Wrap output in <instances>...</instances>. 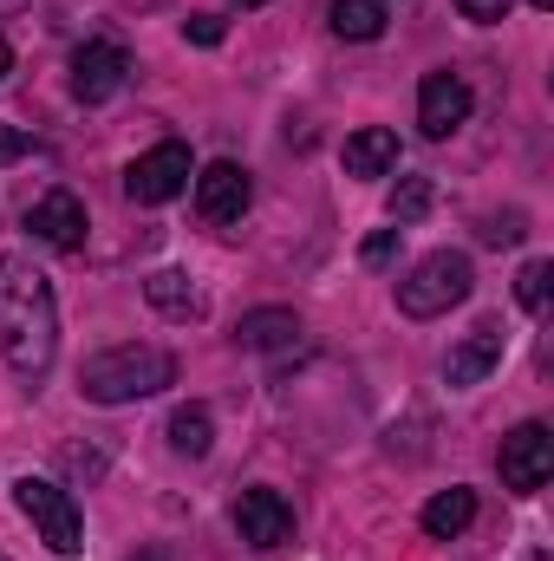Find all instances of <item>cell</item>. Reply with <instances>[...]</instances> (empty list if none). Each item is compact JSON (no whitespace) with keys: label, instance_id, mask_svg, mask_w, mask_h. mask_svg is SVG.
Returning a JSON list of instances; mask_svg holds the SVG:
<instances>
[{"label":"cell","instance_id":"6da1fadb","mask_svg":"<svg viewBox=\"0 0 554 561\" xmlns=\"http://www.w3.org/2000/svg\"><path fill=\"white\" fill-rule=\"evenodd\" d=\"M0 359L26 386H39L59 359V300L33 255H0Z\"/></svg>","mask_w":554,"mask_h":561},{"label":"cell","instance_id":"7a4b0ae2","mask_svg":"<svg viewBox=\"0 0 554 561\" xmlns=\"http://www.w3.org/2000/svg\"><path fill=\"white\" fill-rule=\"evenodd\" d=\"M163 386H176V359L163 346H138V340L131 346H112V353H99V359L79 366V392L92 405H131V399L163 392Z\"/></svg>","mask_w":554,"mask_h":561},{"label":"cell","instance_id":"3957f363","mask_svg":"<svg viewBox=\"0 0 554 561\" xmlns=\"http://www.w3.org/2000/svg\"><path fill=\"white\" fill-rule=\"evenodd\" d=\"M470 287H476L470 255L437 249V255H424L412 275L399 280V313H412V320H437V313H450L457 300H470Z\"/></svg>","mask_w":554,"mask_h":561},{"label":"cell","instance_id":"277c9868","mask_svg":"<svg viewBox=\"0 0 554 561\" xmlns=\"http://www.w3.org/2000/svg\"><path fill=\"white\" fill-rule=\"evenodd\" d=\"M13 510L39 529V542L53 549L59 561H72L85 549V523H79V503L53 483V477H20L13 483Z\"/></svg>","mask_w":554,"mask_h":561},{"label":"cell","instance_id":"5b68a950","mask_svg":"<svg viewBox=\"0 0 554 561\" xmlns=\"http://www.w3.org/2000/svg\"><path fill=\"white\" fill-rule=\"evenodd\" d=\"M496 470H503V483L516 490V496H535V490H549L554 477V431L549 424H516L509 437H503V450H496Z\"/></svg>","mask_w":554,"mask_h":561},{"label":"cell","instance_id":"8992f818","mask_svg":"<svg viewBox=\"0 0 554 561\" xmlns=\"http://www.w3.org/2000/svg\"><path fill=\"white\" fill-rule=\"evenodd\" d=\"M189 176H196V163H189V144H157V150H143L138 163L125 170V196L143 203V209H157V203H170V196H183L189 190Z\"/></svg>","mask_w":554,"mask_h":561},{"label":"cell","instance_id":"52a82bcc","mask_svg":"<svg viewBox=\"0 0 554 561\" xmlns=\"http://www.w3.org/2000/svg\"><path fill=\"white\" fill-rule=\"evenodd\" d=\"M125 79H131V53H125L118 39H85V46L72 53V99H79V105L118 99Z\"/></svg>","mask_w":554,"mask_h":561},{"label":"cell","instance_id":"ba28073f","mask_svg":"<svg viewBox=\"0 0 554 561\" xmlns=\"http://www.w3.org/2000/svg\"><path fill=\"white\" fill-rule=\"evenodd\" d=\"M235 529H242V542L249 549H280V542H293V503L268 490V483H255V490H242L235 496Z\"/></svg>","mask_w":554,"mask_h":561},{"label":"cell","instance_id":"9c48e42d","mask_svg":"<svg viewBox=\"0 0 554 561\" xmlns=\"http://www.w3.org/2000/svg\"><path fill=\"white\" fill-rule=\"evenodd\" d=\"M470 85H463V72H424V85H417V125H424V138H450V131H463L470 125Z\"/></svg>","mask_w":554,"mask_h":561},{"label":"cell","instance_id":"30bf717a","mask_svg":"<svg viewBox=\"0 0 554 561\" xmlns=\"http://www.w3.org/2000/svg\"><path fill=\"white\" fill-rule=\"evenodd\" d=\"M26 229H33V242H46V249H59V255H79L85 249V203L72 196V190H46L33 209H26Z\"/></svg>","mask_w":554,"mask_h":561},{"label":"cell","instance_id":"8fae6325","mask_svg":"<svg viewBox=\"0 0 554 561\" xmlns=\"http://www.w3.org/2000/svg\"><path fill=\"white\" fill-rule=\"evenodd\" d=\"M503 353H509V333H503V320H476L457 346H450V359H443V379L463 392V386H483L496 366H503Z\"/></svg>","mask_w":554,"mask_h":561},{"label":"cell","instance_id":"7c38bea8","mask_svg":"<svg viewBox=\"0 0 554 561\" xmlns=\"http://www.w3.org/2000/svg\"><path fill=\"white\" fill-rule=\"evenodd\" d=\"M249 203H255V183H249V170L242 163H209V170H196V209L209 216V222H242L249 216Z\"/></svg>","mask_w":554,"mask_h":561},{"label":"cell","instance_id":"4fadbf2b","mask_svg":"<svg viewBox=\"0 0 554 561\" xmlns=\"http://www.w3.org/2000/svg\"><path fill=\"white\" fill-rule=\"evenodd\" d=\"M235 340L249 353H293L300 346V320H293V307H255V313H242Z\"/></svg>","mask_w":554,"mask_h":561},{"label":"cell","instance_id":"5bb4252c","mask_svg":"<svg viewBox=\"0 0 554 561\" xmlns=\"http://www.w3.org/2000/svg\"><path fill=\"white\" fill-rule=\"evenodd\" d=\"M392 170H399V131L366 125L346 138V176H392Z\"/></svg>","mask_w":554,"mask_h":561},{"label":"cell","instance_id":"9a60e30c","mask_svg":"<svg viewBox=\"0 0 554 561\" xmlns=\"http://www.w3.org/2000/svg\"><path fill=\"white\" fill-rule=\"evenodd\" d=\"M470 523H476V490H463V483H457V490H437V496L424 503V536H430V542H457Z\"/></svg>","mask_w":554,"mask_h":561},{"label":"cell","instance_id":"2e32d148","mask_svg":"<svg viewBox=\"0 0 554 561\" xmlns=\"http://www.w3.org/2000/svg\"><path fill=\"white\" fill-rule=\"evenodd\" d=\"M143 294H150V307L170 313V320H196V313H203V294L189 287V275H176V268H157V275L143 280Z\"/></svg>","mask_w":554,"mask_h":561},{"label":"cell","instance_id":"e0dca14e","mask_svg":"<svg viewBox=\"0 0 554 561\" xmlns=\"http://www.w3.org/2000/svg\"><path fill=\"white\" fill-rule=\"evenodd\" d=\"M326 20H333L339 39H379L385 33V0H333Z\"/></svg>","mask_w":554,"mask_h":561},{"label":"cell","instance_id":"ac0fdd59","mask_svg":"<svg viewBox=\"0 0 554 561\" xmlns=\"http://www.w3.org/2000/svg\"><path fill=\"white\" fill-rule=\"evenodd\" d=\"M209 444H216V419L203 405H176L170 412V450L176 457H209Z\"/></svg>","mask_w":554,"mask_h":561},{"label":"cell","instance_id":"d6986e66","mask_svg":"<svg viewBox=\"0 0 554 561\" xmlns=\"http://www.w3.org/2000/svg\"><path fill=\"white\" fill-rule=\"evenodd\" d=\"M385 209H392V222H399V229L417 222V216L430 209V176H399V183H392V196H385Z\"/></svg>","mask_w":554,"mask_h":561},{"label":"cell","instance_id":"ffe728a7","mask_svg":"<svg viewBox=\"0 0 554 561\" xmlns=\"http://www.w3.org/2000/svg\"><path fill=\"white\" fill-rule=\"evenodd\" d=\"M549 294H554V262H529V268L516 275V300H522L535 320L549 313Z\"/></svg>","mask_w":554,"mask_h":561},{"label":"cell","instance_id":"44dd1931","mask_svg":"<svg viewBox=\"0 0 554 561\" xmlns=\"http://www.w3.org/2000/svg\"><path fill=\"white\" fill-rule=\"evenodd\" d=\"M399 236H405L399 222H392V229H372V236L359 242V262H366V268H392V262H399Z\"/></svg>","mask_w":554,"mask_h":561},{"label":"cell","instance_id":"7402d4cb","mask_svg":"<svg viewBox=\"0 0 554 561\" xmlns=\"http://www.w3.org/2000/svg\"><path fill=\"white\" fill-rule=\"evenodd\" d=\"M183 39H189V46H222V20H216V13H189V20H183Z\"/></svg>","mask_w":554,"mask_h":561},{"label":"cell","instance_id":"603a6c76","mask_svg":"<svg viewBox=\"0 0 554 561\" xmlns=\"http://www.w3.org/2000/svg\"><path fill=\"white\" fill-rule=\"evenodd\" d=\"M509 7H516V0H457V13H463V20H476V26H496Z\"/></svg>","mask_w":554,"mask_h":561},{"label":"cell","instance_id":"cb8c5ba5","mask_svg":"<svg viewBox=\"0 0 554 561\" xmlns=\"http://www.w3.org/2000/svg\"><path fill=\"white\" fill-rule=\"evenodd\" d=\"M483 242H496V249L503 242H522V216H489L483 222Z\"/></svg>","mask_w":554,"mask_h":561},{"label":"cell","instance_id":"d4e9b609","mask_svg":"<svg viewBox=\"0 0 554 561\" xmlns=\"http://www.w3.org/2000/svg\"><path fill=\"white\" fill-rule=\"evenodd\" d=\"M26 150H33V138H26V131L0 125V163H13V157H26Z\"/></svg>","mask_w":554,"mask_h":561},{"label":"cell","instance_id":"484cf974","mask_svg":"<svg viewBox=\"0 0 554 561\" xmlns=\"http://www.w3.org/2000/svg\"><path fill=\"white\" fill-rule=\"evenodd\" d=\"M13 72V46H7V33H0V79Z\"/></svg>","mask_w":554,"mask_h":561},{"label":"cell","instance_id":"4316f807","mask_svg":"<svg viewBox=\"0 0 554 561\" xmlns=\"http://www.w3.org/2000/svg\"><path fill=\"white\" fill-rule=\"evenodd\" d=\"M131 561H163V549H138V556H131Z\"/></svg>","mask_w":554,"mask_h":561},{"label":"cell","instance_id":"83f0119b","mask_svg":"<svg viewBox=\"0 0 554 561\" xmlns=\"http://www.w3.org/2000/svg\"><path fill=\"white\" fill-rule=\"evenodd\" d=\"M529 561H554V556H549V549H535V556H529Z\"/></svg>","mask_w":554,"mask_h":561},{"label":"cell","instance_id":"f1b7e54d","mask_svg":"<svg viewBox=\"0 0 554 561\" xmlns=\"http://www.w3.org/2000/svg\"><path fill=\"white\" fill-rule=\"evenodd\" d=\"M529 7H542V13H549V7H554V0H529Z\"/></svg>","mask_w":554,"mask_h":561},{"label":"cell","instance_id":"f546056e","mask_svg":"<svg viewBox=\"0 0 554 561\" xmlns=\"http://www.w3.org/2000/svg\"><path fill=\"white\" fill-rule=\"evenodd\" d=\"M242 7H268V0H242Z\"/></svg>","mask_w":554,"mask_h":561},{"label":"cell","instance_id":"4dcf8cb0","mask_svg":"<svg viewBox=\"0 0 554 561\" xmlns=\"http://www.w3.org/2000/svg\"><path fill=\"white\" fill-rule=\"evenodd\" d=\"M0 561H7V556H0Z\"/></svg>","mask_w":554,"mask_h":561}]
</instances>
